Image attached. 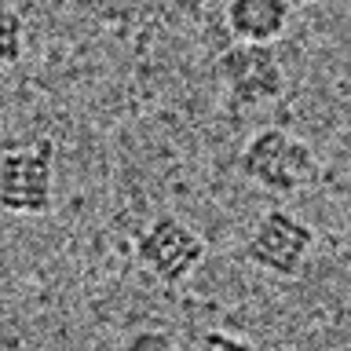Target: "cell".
Wrapping results in <instances>:
<instances>
[{"label":"cell","mask_w":351,"mask_h":351,"mask_svg":"<svg viewBox=\"0 0 351 351\" xmlns=\"http://www.w3.org/2000/svg\"><path fill=\"white\" fill-rule=\"evenodd\" d=\"M238 172L256 191H267L274 197H293L318 183L322 165H318V154L307 139L285 128H260L238 150Z\"/></svg>","instance_id":"cell-1"},{"label":"cell","mask_w":351,"mask_h":351,"mask_svg":"<svg viewBox=\"0 0 351 351\" xmlns=\"http://www.w3.org/2000/svg\"><path fill=\"white\" fill-rule=\"evenodd\" d=\"M194 351H256V348H252L245 337H238V333H227V329H208V333L197 340Z\"/></svg>","instance_id":"cell-9"},{"label":"cell","mask_w":351,"mask_h":351,"mask_svg":"<svg viewBox=\"0 0 351 351\" xmlns=\"http://www.w3.org/2000/svg\"><path fill=\"white\" fill-rule=\"evenodd\" d=\"M121 351H180V340L165 329H136Z\"/></svg>","instance_id":"cell-8"},{"label":"cell","mask_w":351,"mask_h":351,"mask_svg":"<svg viewBox=\"0 0 351 351\" xmlns=\"http://www.w3.org/2000/svg\"><path fill=\"white\" fill-rule=\"evenodd\" d=\"M315 227L285 208H267L245 238V260L274 278H296L315 249Z\"/></svg>","instance_id":"cell-5"},{"label":"cell","mask_w":351,"mask_h":351,"mask_svg":"<svg viewBox=\"0 0 351 351\" xmlns=\"http://www.w3.org/2000/svg\"><path fill=\"white\" fill-rule=\"evenodd\" d=\"M132 252H136V263L154 282H161L165 289H176L202 267L208 245L186 219L161 213L136 234Z\"/></svg>","instance_id":"cell-4"},{"label":"cell","mask_w":351,"mask_h":351,"mask_svg":"<svg viewBox=\"0 0 351 351\" xmlns=\"http://www.w3.org/2000/svg\"><path fill=\"white\" fill-rule=\"evenodd\" d=\"M340 351H351V344H348V348H340Z\"/></svg>","instance_id":"cell-11"},{"label":"cell","mask_w":351,"mask_h":351,"mask_svg":"<svg viewBox=\"0 0 351 351\" xmlns=\"http://www.w3.org/2000/svg\"><path fill=\"white\" fill-rule=\"evenodd\" d=\"M216 81L230 110H260L285 95V66L274 44H230L216 59Z\"/></svg>","instance_id":"cell-3"},{"label":"cell","mask_w":351,"mask_h":351,"mask_svg":"<svg viewBox=\"0 0 351 351\" xmlns=\"http://www.w3.org/2000/svg\"><path fill=\"white\" fill-rule=\"evenodd\" d=\"M29 44V26L11 4H0V70H11L22 62Z\"/></svg>","instance_id":"cell-7"},{"label":"cell","mask_w":351,"mask_h":351,"mask_svg":"<svg viewBox=\"0 0 351 351\" xmlns=\"http://www.w3.org/2000/svg\"><path fill=\"white\" fill-rule=\"evenodd\" d=\"M293 19L289 0H227L223 22L238 44H274Z\"/></svg>","instance_id":"cell-6"},{"label":"cell","mask_w":351,"mask_h":351,"mask_svg":"<svg viewBox=\"0 0 351 351\" xmlns=\"http://www.w3.org/2000/svg\"><path fill=\"white\" fill-rule=\"evenodd\" d=\"M293 8H311V4H322V0H289Z\"/></svg>","instance_id":"cell-10"},{"label":"cell","mask_w":351,"mask_h":351,"mask_svg":"<svg viewBox=\"0 0 351 351\" xmlns=\"http://www.w3.org/2000/svg\"><path fill=\"white\" fill-rule=\"evenodd\" d=\"M55 150L51 136L19 143L0 154V208L11 216H48L55 205Z\"/></svg>","instance_id":"cell-2"}]
</instances>
